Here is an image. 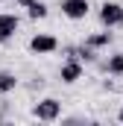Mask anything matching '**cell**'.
I'll return each instance as SVG.
<instances>
[{
	"label": "cell",
	"mask_w": 123,
	"mask_h": 126,
	"mask_svg": "<svg viewBox=\"0 0 123 126\" xmlns=\"http://www.w3.org/2000/svg\"><path fill=\"white\" fill-rule=\"evenodd\" d=\"M27 47H30L32 56H53V53L59 50V38H56L53 32H35Z\"/></svg>",
	"instance_id": "obj_3"
},
{
	"label": "cell",
	"mask_w": 123,
	"mask_h": 126,
	"mask_svg": "<svg viewBox=\"0 0 123 126\" xmlns=\"http://www.w3.org/2000/svg\"><path fill=\"white\" fill-rule=\"evenodd\" d=\"M117 120H120V123H123V106H120V109H117Z\"/></svg>",
	"instance_id": "obj_13"
},
{
	"label": "cell",
	"mask_w": 123,
	"mask_h": 126,
	"mask_svg": "<svg viewBox=\"0 0 123 126\" xmlns=\"http://www.w3.org/2000/svg\"><path fill=\"white\" fill-rule=\"evenodd\" d=\"M111 41H114V32L103 27L100 32H91V35H85V41H82V44H88V47H94V50H106Z\"/></svg>",
	"instance_id": "obj_7"
},
{
	"label": "cell",
	"mask_w": 123,
	"mask_h": 126,
	"mask_svg": "<svg viewBox=\"0 0 123 126\" xmlns=\"http://www.w3.org/2000/svg\"><path fill=\"white\" fill-rule=\"evenodd\" d=\"M18 30H21V18L15 12H0V47L9 44L18 35Z\"/></svg>",
	"instance_id": "obj_6"
},
{
	"label": "cell",
	"mask_w": 123,
	"mask_h": 126,
	"mask_svg": "<svg viewBox=\"0 0 123 126\" xmlns=\"http://www.w3.org/2000/svg\"><path fill=\"white\" fill-rule=\"evenodd\" d=\"M97 18H100V24L106 30H120L123 27V3H117V0H103Z\"/></svg>",
	"instance_id": "obj_2"
},
{
	"label": "cell",
	"mask_w": 123,
	"mask_h": 126,
	"mask_svg": "<svg viewBox=\"0 0 123 126\" xmlns=\"http://www.w3.org/2000/svg\"><path fill=\"white\" fill-rule=\"evenodd\" d=\"M35 0H15V6H21V9H27V6H32Z\"/></svg>",
	"instance_id": "obj_12"
},
{
	"label": "cell",
	"mask_w": 123,
	"mask_h": 126,
	"mask_svg": "<svg viewBox=\"0 0 123 126\" xmlns=\"http://www.w3.org/2000/svg\"><path fill=\"white\" fill-rule=\"evenodd\" d=\"M76 59L82 64H97L100 62V50H94L88 44H76Z\"/></svg>",
	"instance_id": "obj_10"
},
{
	"label": "cell",
	"mask_w": 123,
	"mask_h": 126,
	"mask_svg": "<svg viewBox=\"0 0 123 126\" xmlns=\"http://www.w3.org/2000/svg\"><path fill=\"white\" fill-rule=\"evenodd\" d=\"M59 9H62V15L67 21H85L88 12H91V3L88 0H62Z\"/></svg>",
	"instance_id": "obj_5"
},
{
	"label": "cell",
	"mask_w": 123,
	"mask_h": 126,
	"mask_svg": "<svg viewBox=\"0 0 123 126\" xmlns=\"http://www.w3.org/2000/svg\"><path fill=\"white\" fill-rule=\"evenodd\" d=\"M82 76H85V64L79 59H64L62 62V67H59V82L62 85H76Z\"/></svg>",
	"instance_id": "obj_4"
},
{
	"label": "cell",
	"mask_w": 123,
	"mask_h": 126,
	"mask_svg": "<svg viewBox=\"0 0 123 126\" xmlns=\"http://www.w3.org/2000/svg\"><path fill=\"white\" fill-rule=\"evenodd\" d=\"M32 117L41 120V123H56L62 117V100L56 97H41L32 103Z\"/></svg>",
	"instance_id": "obj_1"
},
{
	"label": "cell",
	"mask_w": 123,
	"mask_h": 126,
	"mask_svg": "<svg viewBox=\"0 0 123 126\" xmlns=\"http://www.w3.org/2000/svg\"><path fill=\"white\" fill-rule=\"evenodd\" d=\"M18 85H21V79H18V73H12V70H0V94H15L18 91Z\"/></svg>",
	"instance_id": "obj_8"
},
{
	"label": "cell",
	"mask_w": 123,
	"mask_h": 126,
	"mask_svg": "<svg viewBox=\"0 0 123 126\" xmlns=\"http://www.w3.org/2000/svg\"><path fill=\"white\" fill-rule=\"evenodd\" d=\"M100 67H103L108 76H123V53H120V50H117V53H111V56L100 64Z\"/></svg>",
	"instance_id": "obj_9"
},
{
	"label": "cell",
	"mask_w": 123,
	"mask_h": 126,
	"mask_svg": "<svg viewBox=\"0 0 123 126\" xmlns=\"http://www.w3.org/2000/svg\"><path fill=\"white\" fill-rule=\"evenodd\" d=\"M47 15H50V6H47L44 0H35L32 6H27V18H30V21H44Z\"/></svg>",
	"instance_id": "obj_11"
}]
</instances>
